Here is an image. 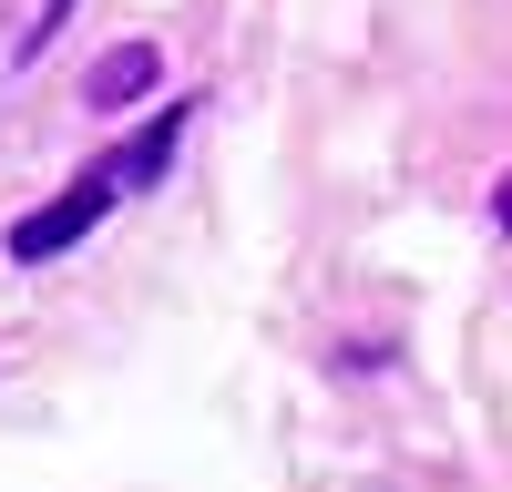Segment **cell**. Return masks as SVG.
Here are the masks:
<instances>
[{
    "label": "cell",
    "mask_w": 512,
    "mask_h": 492,
    "mask_svg": "<svg viewBox=\"0 0 512 492\" xmlns=\"http://www.w3.org/2000/svg\"><path fill=\"white\" fill-rule=\"evenodd\" d=\"M113 195H123V185H113V164L72 175V185H62L52 205H41V216H21V226H11V267H41V257H62L72 236H93V226L113 216Z\"/></svg>",
    "instance_id": "1"
},
{
    "label": "cell",
    "mask_w": 512,
    "mask_h": 492,
    "mask_svg": "<svg viewBox=\"0 0 512 492\" xmlns=\"http://www.w3.org/2000/svg\"><path fill=\"white\" fill-rule=\"evenodd\" d=\"M185 123H195V103L175 93V103H164V113H154V123H144V134H134V144H123V154H103V164H113V185H154V175H164V164H175V144H185Z\"/></svg>",
    "instance_id": "2"
},
{
    "label": "cell",
    "mask_w": 512,
    "mask_h": 492,
    "mask_svg": "<svg viewBox=\"0 0 512 492\" xmlns=\"http://www.w3.org/2000/svg\"><path fill=\"white\" fill-rule=\"evenodd\" d=\"M144 82H154V52H144V41H123V52L93 72V103H123V93H144Z\"/></svg>",
    "instance_id": "3"
},
{
    "label": "cell",
    "mask_w": 512,
    "mask_h": 492,
    "mask_svg": "<svg viewBox=\"0 0 512 492\" xmlns=\"http://www.w3.org/2000/svg\"><path fill=\"white\" fill-rule=\"evenodd\" d=\"M492 216H502V226H512V175H502V185H492Z\"/></svg>",
    "instance_id": "4"
}]
</instances>
